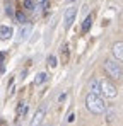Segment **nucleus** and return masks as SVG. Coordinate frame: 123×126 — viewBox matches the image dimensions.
Returning <instances> with one entry per match:
<instances>
[{"label":"nucleus","instance_id":"nucleus-1","mask_svg":"<svg viewBox=\"0 0 123 126\" xmlns=\"http://www.w3.org/2000/svg\"><path fill=\"white\" fill-rule=\"evenodd\" d=\"M85 107L92 114H102L106 111V104H104V101L101 99V95L92 94V92H89L85 95Z\"/></svg>","mask_w":123,"mask_h":126},{"label":"nucleus","instance_id":"nucleus-2","mask_svg":"<svg viewBox=\"0 0 123 126\" xmlns=\"http://www.w3.org/2000/svg\"><path fill=\"white\" fill-rule=\"evenodd\" d=\"M104 70L108 72V75L111 77V79H122L123 77V70L122 66H120V63L118 60H106L104 62Z\"/></svg>","mask_w":123,"mask_h":126},{"label":"nucleus","instance_id":"nucleus-3","mask_svg":"<svg viewBox=\"0 0 123 126\" xmlns=\"http://www.w3.org/2000/svg\"><path fill=\"white\" fill-rule=\"evenodd\" d=\"M116 94H118L116 87L111 84L109 80H101V95L108 97V99H115Z\"/></svg>","mask_w":123,"mask_h":126},{"label":"nucleus","instance_id":"nucleus-4","mask_svg":"<svg viewBox=\"0 0 123 126\" xmlns=\"http://www.w3.org/2000/svg\"><path fill=\"white\" fill-rule=\"evenodd\" d=\"M75 16H77V9L75 7H68L65 10V16H63V22H65V29H68L74 21H75Z\"/></svg>","mask_w":123,"mask_h":126},{"label":"nucleus","instance_id":"nucleus-5","mask_svg":"<svg viewBox=\"0 0 123 126\" xmlns=\"http://www.w3.org/2000/svg\"><path fill=\"white\" fill-rule=\"evenodd\" d=\"M44 114H46V107H44V106L38 107V111L34 112V116H33V119H31V126H40L41 123H43V119H44Z\"/></svg>","mask_w":123,"mask_h":126},{"label":"nucleus","instance_id":"nucleus-6","mask_svg":"<svg viewBox=\"0 0 123 126\" xmlns=\"http://www.w3.org/2000/svg\"><path fill=\"white\" fill-rule=\"evenodd\" d=\"M111 51H113V56H115V60H118V62L123 63V43L118 41L113 44V48H111Z\"/></svg>","mask_w":123,"mask_h":126},{"label":"nucleus","instance_id":"nucleus-7","mask_svg":"<svg viewBox=\"0 0 123 126\" xmlns=\"http://www.w3.org/2000/svg\"><path fill=\"white\" fill-rule=\"evenodd\" d=\"M12 34H14V29H12L10 26H2V27H0V39H2V41L10 39Z\"/></svg>","mask_w":123,"mask_h":126},{"label":"nucleus","instance_id":"nucleus-8","mask_svg":"<svg viewBox=\"0 0 123 126\" xmlns=\"http://www.w3.org/2000/svg\"><path fill=\"white\" fill-rule=\"evenodd\" d=\"M29 32H31V26L29 24H26V26H22L19 31V38H17V43L24 41V39H27V36H29Z\"/></svg>","mask_w":123,"mask_h":126},{"label":"nucleus","instance_id":"nucleus-9","mask_svg":"<svg viewBox=\"0 0 123 126\" xmlns=\"http://www.w3.org/2000/svg\"><path fill=\"white\" fill-rule=\"evenodd\" d=\"M89 89H91V92H92V94L101 95V82H99V80L92 79V80H91V84H89Z\"/></svg>","mask_w":123,"mask_h":126},{"label":"nucleus","instance_id":"nucleus-10","mask_svg":"<svg viewBox=\"0 0 123 126\" xmlns=\"http://www.w3.org/2000/svg\"><path fill=\"white\" fill-rule=\"evenodd\" d=\"M48 80V75L46 73H38L36 77H34V85H40V84H44Z\"/></svg>","mask_w":123,"mask_h":126},{"label":"nucleus","instance_id":"nucleus-11","mask_svg":"<svg viewBox=\"0 0 123 126\" xmlns=\"http://www.w3.org/2000/svg\"><path fill=\"white\" fill-rule=\"evenodd\" d=\"M91 24H92V17H91V16H87V17L84 19V24H82V32H87V31H89V27H91Z\"/></svg>","mask_w":123,"mask_h":126},{"label":"nucleus","instance_id":"nucleus-12","mask_svg":"<svg viewBox=\"0 0 123 126\" xmlns=\"http://www.w3.org/2000/svg\"><path fill=\"white\" fill-rule=\"evenodd\" d=\"M24 7H26L27 10H34V9H36V5H34L33 0H24Z\"/></svg>","mask_w":123,"mask_h":126},{"label":"nucleus","instance_id":"nucleus-13","mask_svg":"<svg viewBox=\"0 0 123 126\" xmlns=\"http://www.w3.org/2000/svg\"><path fill=\"white\" fill-rule=\"evenodd\" d=\"M48 65H50L51 68L57 66V56H55V55H50V56H48Z\"/></svg>","mask_w":123,"mask_h":126},{"label":"nucleus","instance_id":"nucleus-14","mask_svg":"<svg viewBox=\"0 0 123 126\" xmlns=\"http://www.w3.org/2000/svg\"><path fill=\"white\" fill-rule=\"evenodd\" d=\"M16 19H17L19 22H24L26 21V16H24L22 12H17V14H16Z\"/></svg>","mask_w":123,"mask_h":126},{"label":"nucleus","instance_id":"nucleus-15","mask_svg":"<svg viewBox=\"0 0 123 126\" xmlns=\"http://www.w3.org/2000/svg\"><path fill=\"white\" fill-rule=\"evenodd\" d=\"M5 12L10 16V14H12V7H10V5H7V10H5Z\"/></svg>","mask_w":123,"mask_h":126},{"label":"nucleus","instance_id":"nucleus-16","mask_svg":"<svg viewBox=\"0 0 123 126\" xmlns=\"http://www.w3.org/2000/svg\"><path fill=\"white\" fill-rule=\"evenodd\" d=\"M65 97H67V94H65V92H63V94H62L60 97H58V101H65Z\"/></svg>","mask_w":123,"mask_h":126},{"label":"nucleus","instance_id":"nucleus-17","mask_svg":"<svg viewBox=\"0 0 123 126\" xmlns=\"http://www.w3.org/2000/svg\"><path fill=\"white\" fill-rule=\"evenodd\" d=\"M70 2H75V0H70Z\"/></svg>","mask_w":123,"mask_h":126}]
</instances>
